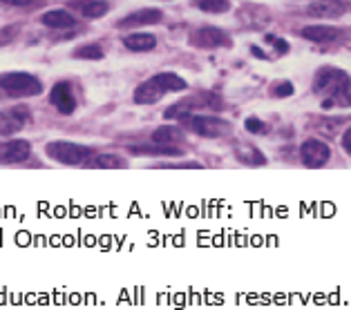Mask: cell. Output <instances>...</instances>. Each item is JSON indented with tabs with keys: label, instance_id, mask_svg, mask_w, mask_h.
Wrapping results in <instances>:
<instances>
[{
	"label": "cell",
	"instance_id": "cell-27",
	"mask_svg": "<svg viewBox=\"0 0 351 310\" xmlns=\"http://www.w3.org/2000/svg\"><path fill=\"white\" fill-rule=\"evenodd\" d=\"M340 123H342L340 118H338V120H324V118H322L320 123H318V130H322V134H327V136H333V134L338 132Z\"/></svg>",
	"mask_w": 351,
	"mask_h": 310
},
{
	"label": "cell",
	"instance_id": "cell-25",
	"mask_svg": "<svg viewBox=\"0 0 351 310\" xmlns=\"http://www.w3.org/2000/svg\"><path fill=\"white\" fill-rule=\"evenodd\" d=\"M246 130L251 132V134H267L269 132V127H267V123H262L260 118H255V116H251V118H246Z\"/></svg>",
	"mask_w": 351,
	"mask_h": 310
},
{
	"label": "cell",
	"instance_id": "cell-4",
	"mask_svg": "<svg viewBox=\"0 0 351 310\" xmlns=\"http://www.w3.org/2000/svg\"><path fill=\"white\" fill-rule=\"evenodd\" d=\"M0 92L7 96H36L43 92V83L27 72L0 74Z\"/></svg>",
	"mask_w": 351,
	"mask_h": 310
},
{
	"label": "cell",
	"instance_id": "cell-5",
	"mask_svg": "<svg viewBox=\"0 0 351 310\" xmlns=\"http://www.w3.org/2000/svg\"><path fill=\"white\" fill-rule=\"evenodd\" d=\"M197 109H224V103H221V99L215 96V94H202V96L186 99L173 107H168L164 116L166 118H186V116L195 114Z\"/></svg>",
	"mask_w": 351,
	"mask_h": 310
},
{
	"label": "cell",
	"instance_id": "cell-14",
	"mask_svg": "<svg viewBox=\"0 0 351 310\" xmlns=\"http://www.w3.org/2000/svg\"><path fill=\"white\" fill-rule=\"evenodd\" d=\"M27 120V109H10V112H0V136H10L14 132H19Z\"/></svg>",
	"mask_w": 351,
	"mask_h": 310
},
{
	"label": "cell",
	"instance_id": "cell-13",
	"mask_svg": "<svg viewBox=\"0 0 351 310\" xmlns=\"http://www.w3.org/2000/svg\"><path fill=\"white\" fill-rule=\"evenodd\" d=\"M161 21V12L159 10H139L132 12L130 16H125L117 23L119 29H132V27H141V25H155Z\"/></svg>",
	"mask_w": 351,
	"mask_h": 310
},
{
	"label": "cell",
	"instance_id": "cell-18",
	"mask_svg": "<svg viewBox=\"0 0 351 310\" xmlns=\"http://www.w3.org/2000/svg\"><path fill=\"white\" fill-rule=\"evenodd\" d=\"M123 45L130 51H150L157 47V38L152 34H130L123 38Z\"/></svg>",
	"mask_w": 351,
	"mask_h": 310
},
{
	"label": "cell",
	"instance_id": "cell-21",
	"mask_svg": "<svg viewBox=\"0 0 351 310\" xmlns=\"http://www.w3.org/2000/svg\"><path fill=\"white\" fill-rule=\"evenodd\" d=\"M235 157L244 163V166H264L267 163V157L258 150V148H237Z\"/></svg>",
	"mask_w": 351,
	"mask_h": 310
},
{
	"label": "cell",
	"instance_id": "cell-19",
	"mask_svg": "<svg viewBox=\"0 0 351 310\" xmlns=\"http://www.w3.org/2000/svg\"><path fill=\"white\" fill-rule=\"evenodd\" d=\"M184 139V132L179 130L177 125H164L159 130L152 132V141L159 143V145H175Z\"/></svg>",
	"mask_w": 351,
	"mask_h": 310
},
{
	"label": "cell",
	"instance_id": "cell-30",
	"mask_svg": "<svg viewBox=\"0 0 351 310\" xmlns=\"http://www.w3.org/2000/svg\"><path fill=\"white\" fill-rule=\"evenodd\" d=\"M276 47H278V51H280V54H287V51H289V45H287V40H276Z\"/></svg>",
	"mask_w": 351,
	"mask_h": 310
},
{
	"label": "cell",
	"instance_id": "cell-22",
	"mask_svg": "<svg viewBox=\"0 0 351 310\" xmlns=\"http://www.w3.org/2000/svg\"><path fill=\"white\" fill-rule=\"evenodd\" d=\"M197 10L206 12V14H224L230 10L228 0H193Z\"/></svg>",
	"mask_w": 351,
	"mask_h": 310
},
{
	"label": "cell",
	"instance_id": "cell-17",
	"mask_svg": "<svg viewBox=\"0 0 351 310\" xmlns=\"http://www.w3.org/2000/svg\"><path fill=\"white\" fill-rule=\"evenodd\" d=\"M302 36L313 42H331L340 36V31L336 27H327V25H311V27L302 29Z\"/></svg>",
	"mask_w": 351,
	"mask_h": 310
},
{
	"label": "cell",
	"instance_id": "cell-10",
	"mask_svg": "<svg viewBox=\"0 0 351 310\" xmlns=\"http://www.w3.org/2000/svg\"><path fill=\"white\" fill-rule=\"evenodd\" d=\"M49 103H52L61 114H72V112L76 109V99H74L72 85L67 81L56 83L52 88V94H49Z\"/></svg>",
	"mask_w": 351,
	"mask_h": 310
},
{
	"label": "cell",
	"instance_id": "cell-1",
	"mask_svg": "<svg viewBox=\"0 0 351 310\" xmlns=\"http://www.w3.org/2000/svg\"><path fill=\"white\" fill-rule=\"evenodd\" d=\"M313 92L324 99L322 107H351V79L347 72L336 67H322L315 74Z\"/></svg>",
	"mask_w": 351,
	"mask_h": 310
},
{
	"label": "cell",
	"instance_id": "cell-12",
	"mask_svg": "<svg viewBox=\"0 0 351 310\" xmlns=\"http://www.w3.org/2000/svg\"><path fill=\"white\" fill-rule=\"evenodd\" d=\"M67 7H72L85 18H101L110 12V3H106V0H70Z\"/></svg>",
	"mask_w": 351,
	"mask_h": 310
},
{
	"label": "cell",
	"instance_id": "cell-23",
	"mask_svg": "<svg viewBox=\"0 0 351 310\" xmlns=\"http://www.w3.org/2000/svg\"><path fill=\"white\" fill-rule=\"evenodd\" d=\"M74 58H85V60H99L104 58V47L99 42H92V45H83L74 51Z\"/></svg>",
	"mask_w": 351,
	"mask_h": 310
},
{
	"label": "cell",
	"instance_id": "cell-8",
	"mask_svg": "<svg viewBox=\"0 0 351 310\" xmlns=\"http://www.w3.org/2000/svg\"><path fill=\"white\" fill-rule=\"evenodd\" d=\"M300 157H302V163L306 168H322L329 161L331 150L327 143H322L318 139H309L300 148Z\"/></svg>",
	"mask_w": 351,
	"mask_h": 310
},
{
	"label": "cell",
	"instance_id": "cell-24",
	"mask_svg": "<svg viewBox=\"0 0 351 310\" xmlns=\"http://www.w3.org/2000/svg\"><path fill=\"white\" fill-rule=\"evenodd\" d=\"M19 34H21V25H5V27H0V47L12 45L19 38Z\"/></svg>",
	"mask_w": 351,
	"mask_h": 310
},
{
	"label": "cell",
	"instance_id": "cell-7",
	"mask_svg": "<svg viewBox=\"0 0 351 310\" xmlns=\"http://www.w3.org/2000/svg\"><path fill=\"white\" fill-rule=\"evenodd\" d=\"M191 45L199 49H217V47H228L230 36L226 31L217 27H202L191 34Z\"/></svg>",
	"mask_w": 351,
	"mask_h": 310
},
{
	"label": "cell",
	"instance_id": "cell-11",
	"mask_svg": "<svg viewBox=\"0 0 351 310\" xmlns=\"http://www.w3.org/2000/svg\"><path fill=\"white\" fill-rule=\"evenodd\" d=\"M306 12L313 18H340L342 14L349 12V5L345 0H315Z\"/></svg>",
	"mask_w": 351,
	"mask_h": 310
},
{
	"label": "cell",
	"instance_id": "cell-6",
	"mask_svg": "<svg viewBox=\"0 0 351 310\" xmlns=\"http://www.w3.org/2000/svg\"><path fill=\"white\" fill-rule=\"evenodd\" d=\"M188 125H191L199 136H204V139H219V136H226L230 130H233L230 123H226V120H221L217 116H208V114L191 116Z\"/></svg>",
	"mask_w": 351,
	"mask_h": 310
},
{
	"label": "cell",
	"instance_id": "cell-9",
	"mask_svg": "<svg viewBox=\"0 0 351 310\" xmlns=\"http://www.w3.org/2000/svg\"><path fill=\"white\" fill-rule=\"evenodd\" d=\"M32 154V148L27 141L14 139L0 143V166H16V163L27 161Z\"/></svg>",
	"mask_w": 351,
	"mask_h": 310
},
{
	"label": "cell",
	"instance_id": "cell-20",
	"mask_svg": "<svg viewBox=\"0 0 351 310\" xmlns=\"http://www.w3.org/2000/svg\"><path fill=\"white\" fill-rule=\"evenodd\" d=\"M88 168H99V170H117V168H125V161L117 154H92V159L88 163Z\"/></svg>",
	"mask_w": 351,
	"mask_h": 310
},
{
	"label": "cell",
	"instance_id": "cell-2",
	"mask_svg": "<svg viewBox=\"0 0 351 310\" xmlns=\"http://www.w3.org/2000/svg\"><path fill=\"white\" fill-rule=\"evenodd\" d=\"M186 88H188V83L179 74L164 72V74L152 76V79L141 83L139 88L134 90V103H139V105H152V103H157L159 99H164L166 94L184 92Z\"/></svg>",
	"mask_w": 351,
	"mask_h": 310
},
{
	"label": "cell",
	"instance_id": "cell-26",
	"mask_svg": "<svg viewBox=\"0 0 351 310\" xmlns=\"http://www.w3.org/2000/svg\"><path fill=\"white\" fill-rule=\"evenodd\" d=\"M271 94L276 99H287V96H291V94H293V85H291L289 81H282V83H278L276 88L271 90Z\"/></svg>",
	"mask_w": 351,
	"mask_h": 310
},
{
	"label": "cell",
	"instance_id": "cell-28",
	"mask_svg": "<svg viewBox=\"0 0 351 310\" xmlns=\"http://www.w3.org/2000/svg\"><path fill=\"white\" fill-rule=\"evenodd\" d=\"M5 5H12V7H40L43 0H0Z\"/></svg>",
	"mask_w": 351,
	"mask_h": 310
},
{
	"label": "cell",
	"instance_id": "cell-16",
	"mask_svg": "<svg viewBox=\"0 0 351 310\" xmlns=\"http://www.w3.org/2000/svg\"><path fill=\"white\" fill-rule=\"evenodd\" d=\"M132 154H141V157H184V150L173 148V145H136L130 148Z\"/></svg>",
	"mask_w": 351,
	"mask_h": 310
},
{
	"label": "cell",
	"instance_id": "cell-29",
	"mask_svg": "<svg viewBox=\"0 0 351 310\" xmlns=\"http://www.w3.org/2000/svg\"><path fill=\"white\" fill-rule=\"evenodd\" d=\"M342 148H345L351 154V127L345 132V136H342Z\"/></svg>",
	"mask_w": 351,
	"mask_h": 310
},
{
	"label": "cell",
	"instance_id": "cell-3",
	"mask_svg": "<svg viewBox=\"0 0 351 310\" xmlns=\"http://www.w3.org/2000/svg\"><path fill=\"white\" fill-rule=\"evenodd\" d=\"M45 150L49 159L63 163V166H85V168H88V163L94 154L92 148H85V145L72 143V141H52V143H47Z\"/></svg>",
	"mask_w": 351,
	"mask_h": 310
},
{
	"label": "cell",
	"instance_id": "cell-15",
	"mask_svg": "<svg viewBox=\"0 0 351 310\" xmlns=\"http://www.w3.org/2000/svg\"><path fill=\"white\" fill-rule=\"evenodd\" d=\"M40 23L45 25V27H49V29H72L76 25L74 16L70 12H65V10H54V12L43 14Z\"/></svg>",
	"mask_w": 351,
	"mask_h": 310
}]
</instances>
